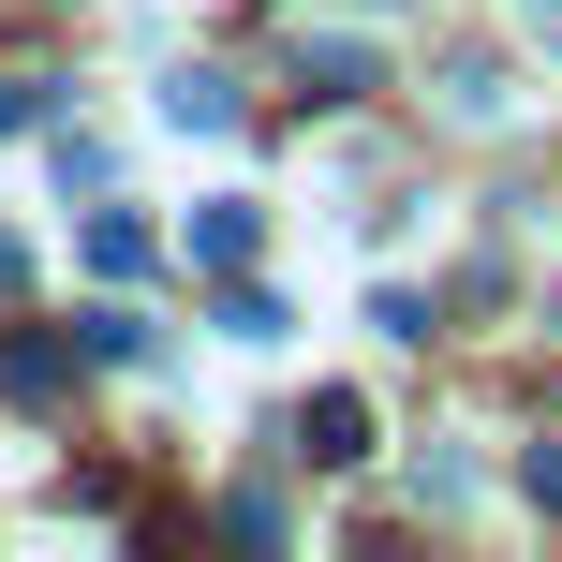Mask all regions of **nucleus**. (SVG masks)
<instances>
[{
    "label": "nucleus",
    "mask_w": 562,
    "mask_h": 562,
    "mask_svg": "<svg viewBox=\"0 0 562 562\" xmlns=\"http://www.w3.org/2000/svg\"><path fill=\"white\" fill-rule=\"evenodd\" d=\"M193 252H207V267H252V252H267V207H252V193H207V207H193Z\"/></svg>",
    "instance_id": "f257e3e1"
},
{
    "label": "nucleus",
    "mask_w": 562,
    "mask_h": 562,
    "mask_svg": "<svg viewBox=\"0 0 562 562\" xmlns=\"http://www.w3.org/2000/svg\"><path fill=\"white\" fill-rule=\"evenodd\" d=\"M296 459H311V474H340V459H370V415H356V400H311V415H296Z\"/></svg>",
    "instance_id": "f03ea898"
},
{
    "label": "nucleus",
    "mask_w": 562,
    "mask_h": 562,
    "mask_svg": "<svg viewBox=\"0 0 562 562\" xmlns=\"http://www.w3.org/2000/svg\"><path fill=\"white\" fill-rule=\"evenodd\" d=\"M164 119H178V134H223V119H237V89L193 59V75H164Z\"/></svg>",
    "instance_id": "7ed1b4c3"
},
{
    "label": "nucleus",
    "mask_w": 562,
    "mask_h": 562,
    "mask_svg": "<svg viewBox=\"0 0 562 562\" xmlns=\"http://www.w3.org/2000/svg\"><path fill=\"white\" fill-rule=\"evenodd\" d=\"M296 75H311V89H370V45H340V30H296Z\"/></svg>",
    "instance_id": "20e7f679"
},
{
    "label": "nucleus",
    "mask_w": 562,
    "mask_h": 562,
    "mask_svg": "<svg viewBox=\"0 0 562 562\" xmlns=\"http://www.w3.org/2000/svg\"><path fill=\"white\" fill-rule=\"evenodd\" d=\"M89 267H104V281L148 267V223H134V207H104V223H89Z\"/></svg>",
    "instance_id": "39448f33"
},
{
    "label": "nucleus",
    "mask_w": 562,
    "mask_h": 562,
    "mask_svg": "<svg viewBox=\"0 0 562 562\" xmlns=\"http://www.w3.org/2000/svg\"><path fill=\"white\" fill-rule=\"evenodd\" d=\"M533 15H562V0H533Z\"/></svg>",
    "instance_id": "423d86ee"
}]
</instances>
